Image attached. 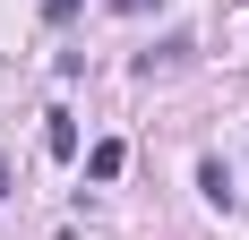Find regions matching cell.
Here are the masks:
<instances>
[{
    "label": "cell",
    "instance_id": "3957f363",
    "mask_svg": "<svg viewBox=\"0 0 249 240\" xmlns=\"http://www.w3.org/2000/svg\"><path fill=\"white\" fill-rule=\"evenodd\" d=\"M189 60V34H163L155 51H138V77H155V69H180Z\"/></svg>",
    "mask_w": 249,
    "mask_h": 240
},
{
    "label": "cell",
    "instance_id": "277c9868",
    "mask_svg": "<svg viewBox=\"0 0 249 240\" xmlns=\"http://www.w3.org/2000/svg\"><path fill=\"white\" fill-rule=\"evenodd\" d=\"M121 163H129V146H121V137H103L95 154H86V180H121Z\"/></svg>",
    "mask_w": 249,
    "mask_h": 240
},
{
    "label": "cell",
    "instance_id": "5b68a950",
    "mask_svg": "<svg viewBox=\"0 0 249 240\" xmlns=\"http://www.w3.org/2000/svg\"><path fill=\"white\" fill-rule=\"evenodd\" d=\"M77 9H86V0H43V17H52V26H69Z\"/></svg>",
    "mask_w": 249,
    "mask_h": 240
},
{
    "label": "cell",
    "instance_id": "8992f818",
    "mask_svg": "<svg viewBox=\"0 0 249 240\" xmlns=\"http://www.w3.org/2000/svg\"><path fill=\"white\" fill-rule=\"evenodd\" d=\"M112 9H121V17H146V9H155V0H112Z\"/></svg>",
    "mask_w": 249,
    "mask_h": 240
},
{
    "label": "cell",
    "instance_id": "6da1fadb",
    "mask_svg": "<svg viewBox=\"0 0 249 240\" xmlns=\"http://www.w3.org/2000/svg\"><path fill=\"white\" fill-rule=\"evenodd\" d=\"M198 197L232 215V197H241V189H232V171H224V154H206V163H198Z\"/></svg>",
    "mask_w": 249,
    "mask_h": 240
},
{
    "label": "cell",
    "instance_id": "7a4b0ae2",
    "mask_svg": "<svg viewBox=\"0 0 249 240\" xmlns=\"http://www.w3.org/2000/svg\"><path fill=\"white\" fill-rule=\"evenodd\" d=\"M43 154H52V163L77 154V112H43Z\"/></svg>",
    "mask_w": 249,
    "mask_h": 240
}]
</instances>
